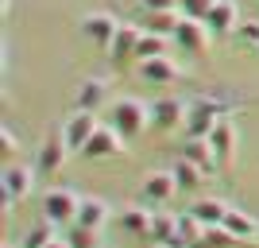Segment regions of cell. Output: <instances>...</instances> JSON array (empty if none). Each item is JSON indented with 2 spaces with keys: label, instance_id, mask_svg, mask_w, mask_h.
<instances>
[{
  "label": "cell",
  "instance_id": "1",
  "mask_svg": "<svg viewBox=\"0 0 259 248\" xmlns=\"http://www.w3.org/2000/svg\"><path fill=\"white\" fill-rule=\"evenodd\" d=\"M221 117H232V101L201 93V97L190 101V113H186L182 132H186V136H209V132L217 128V120H221Z\"/></svg>",
  "mask_w": 259,
  "mask_h": 248
},
{
  "label": "cell",
  "instance_id": "2",
  "mask_svg": "<svg viewBox=\"0 0 259 248\" xmlns=\"http://www.w3.org/2000/svg\"><path fill=\"white\" fill-rule=\"evenodd\" d=\"M108 124L132 140V136H140L143 128H151V105H143L140 97H120L116 105L108 109Z\"/></svg>",
  "mask_w": 259,
  "mask_h": 248
},
{
  "label": "cell",
  "instance_id": "3",
  "mask_svg": "<svg viewBox=\"0 0 259 248\" xmlns=\"http://www.w3.org/2000/svg\"><path fill=\"white\" fill-rule=\"evenodd\" d=\"M186 113H190V101L162 93V97H155V101H151V128H159V132H174V128H182V124H186Z\"/></svg>",
  "mask_w": 259,
  "mask_h": 248
},
{
  "label": "cell",
  "instance_id": "4",
  "mask_svg": "<svg viewBox=\"0 0 259 248\" xmlns=\"http://www.w3.org/2000/svg\"><path fill=\"white\" fill-rule=\"evenodd\" d=\"M77 205L81 198L70 190V186H54L43 194V217L54 221V225H62V221H77Z\"/></svg>",
  "mask_w": 259,
  "mask_h": 248
},
{
  "label": "cell",
  "instance_id": "5",
  "mask_svg": "<svg viewBox=\"0 0 259 248\" xmlns=\"http://www.w3.org/2000/svg\"><path fill=\"white\" fill-rule=\"evenodd\" d=\"M209 39H213V31L205 27V20H178V27H174V43L182 47L186 54H197V58H205L209 54Z\"/></svg>",
  "mask_w": 259,
  "mask_h": 248
},
{
  "label": "cell",
  "instance_id": "6",
  "mask_svg": "<svg viewBox=\"0 0 259 248\" xmlns=\"http://www.w3.org/2000/svg\"><path fill=\"white\" fill-rule=\"evenodd\" d=\"M209 144H213V151H217V167H221V171H232V167H236V124H232V117L217 120V128L209 132Z\"/></svg>",
  "mask_w": 259,
  "mask_h": 248
},
{
  "label": "cell",
  "instance_id": "7",
  "mask_svg": "<svg viewBox=\"0 0 259 248\" xmlns=\"http://www.w3.org/2000/svg\"><path fill=\"white\" fill-rule=\"evenodd\" d=\"M66 155H70V144H66V132H62V124H58V128L47 132L35 167H39L43 174H58V171H62V163H66Z\"/></svg>",
  "mask_w": 259,
  "mask_h": 248
},
{
  "label": "cell",
  "instance_id": "8",
  "mask_svg": "<svg viewBox=\"0 0 259 248\" xmlns=\"http://www.w3.org/2000/svg\"><path fill=\"white\" fill-rule=\"evenodd\" d=\"M97 113H85V109H74L70 117L62 120V132H66V144L70 151H85V144L93 140V132H97Z\"/></svg>",
  "mask_w": 259,
  "mask_h": 248
},
{
  "label": "cell",
  "instance_id": "9",
  "mask_svg": "<svg viewBox=\"0 0 259 248\" xmlns=\"http://www.w3.org/2000/svg\"><path fill=\"white\" fill-rule=\"evenodd\" d=\"M182 74H186V70L174 62L170 54L140 62V82H147V86H174V82H182Z\"/></svg>",
  "mask_w": 259,
  "mask_h": 248
},
{
  "label": "cell",
  "instance_id": "10",
  "mask_svg": "<svg viewBox=\"0 0 259 248\" xmlns=\"http://www.w3.org/2000/svg\"><path fill=\"white\" fill-rule=\"evenodd\" d=\"M31 179H35V171L23 167V163H8L4 167V209H12L16 202H23L31 194Z\"/></svg>",
  "mask_w": 259,
  "mask_h": 248
},
{
  "label": "cell",
  "instance_id": "11",
  "mask_svg": "<svg viewBox=\"0 0 259 248\" xmlns=\"http://www.w3.org/2000/svg\"><path fill=\"white\" fill-rule=\"evenodd\" d=\"M124 151V136H120L112 124H101L97 132H93V140L85 144V159H93V163H101V159H112V155H120Z\"/></svg>",
  "mask_w": 259,
  "mask_h": 248
},
{
  "label": "cell",
  "instance_id": "12",
  "mask_svg": "<svg viewBox=\"0 0 259 248\" xmlns=\"http://www.w3.org/2000/svg\"><path fill=\"white\" fill-rule=\"evenodd\" d=\"M140 27H132V23H120V31L112 35V43L105 47L108 51V62L112 66H128V62H136V47H140Z\"/></svg>",
  "mask_w": 259,
  "mask_h": 248
},
{
  "label": "cell",
  "instance_id": "13",
  "mask_svg": "<svg viewBox=\"0 0 259 248\" xmlns=\"http://www.w3.org/2000/svg\"><path fill=\"white\" fill-rule=\"evenodd\" d=\"M140 194H143V202H151V205H166L174 194H178V179H174V171H151L147 179H143Z\"/></svg>",
  "mask_w": 259,
  "mask_h": 248
},
{
  "label": "cell",
  "instance_id": "14",
  "mask_svg": "<svg viewBox=\"0 0 259 248\" xmlns=\"http://www.w3.org/2000/svg\"><path fill=\"white\" fill-rule=\"evenodd\" d=\"M182 159H190L194 167H201V174H205V179L221 171V167H217V151H213V144H209V136H186Z\"/></svg>",
  "mask_w": 259,
  "mask_h": 248
},
{
  "label": "cell",
  "instance_id": "15",
  "mask_svg": "<svg viewBox=\"0 0 259 248\" xmlns=\"http://www.w3.org/2000/svg\"><path fill=\"white\" fill-rule=\"evenodd\" d=\"M105 101H108V78H85V82H77V89H74V109L97 113Z\"/></svg>",
  "mask_w": 259,
  "mask_h": 248
},
{
  "label": "cell",
  "instance_id": "16",
  "mask_svg": "<svg viewBox=\"0 0 259 248\" xmlns=\"http://www.w3.org/2000/svg\"><path fill=\"white\" fill-rule=\"evenodd\" d=\"M205 27L213 35H236L240 27V12H236V0H217L213 12L205 16Z\"/></svg>",
  "mask_w": 259,
  "mask_h": 248
},
{
  "label": "cell",
  "instance_id": "17",
  "mask_svg": "<svg viewBox=\"0 0 259 248\" xmlns=\"http://www.w3.org/2000/svg\"><path fill=\"white\" fill-rule=\"evenodd\" d=\"M120 31V23L108 16V12H89V16H81V35L85 39H93V43L108 47L112 43V35Z\"/></svg>",
  "mask_w": 259,
  "mask_h": 248
},
{
  "label": "cell",
  "instance_id": "18",
  "mask_svg": "<svg viewBox=\"0 0 259 248\" xmlns=\"http://www.w3.org/2000/svg\"><path fill=\"white\" fill-rule=\"evenodd\" d=\"M151 221H155V214H151V209H143V205H124V209H116V225L124 229V233L151 237Z\"/></svg>",
  "mask_w": 259,
  "mask_h": 248
},
{
  "label": "cell",
  "instance_id": "19",
  "mask_svg": "<svg viewBox=\"0 0 259 248\" xmlns=\"http://www.w3.org/2000/svg\"><path fill=\"white\" fill-rule=\"evenodd\" d=\"M225 229L236 240H244V244H251L259 237V221L251 214H244V209H232V205H228V214H225Z\"/></svg>",
  "mask_w": 259,
  "mask_h": 248
},
{
  "label": "cell",
  "instance_id": "20",
  "mask_svg": "<svg viewBox=\"0 0 259 248\" xmlns=\"http://www.w3.org/2000/svg\"><path fill=\"white\" fill-rule=\"evenodd\" d=\"M108 217H112L108 202H101V198H81V205H77V225H85V229H105Z\"/></svg>",
  "mask_w": 259,
  "mask_h": 248
},
{
  "label": "cell",
  "instance_id": "21",
  "mask_svg": "<svg viewBox=\"0 0 259 248\" xmlns=\"http://www.w3.org/2000/svg\"><path fill=\"white\" fill-rule=\"evenodd\" d=\"M190 214H194L201 225H225L228 202H221V198H197V202L190 205Z\"/></svg>",
  "mask_w": 259,
  "mask_h": 248
},
{
  "label": "cell",
  "instance_id": "22",
  "mask_svg": "<svg viewBox=\"0 0 259 248\" xmlns=\"http://www.w3.org/2000/svg\"><path fill=\"white\" fill-rule=\"evenodd\" d=\"M162 54H170V35L143 31V35H140V47H136V62H147V58H162Z\"/></svg>",
  "mask_w": 259,
  "mask_h": 248
},
{
  "label": "cell",
  "instance_id": "23",
  "mask_svg": "<svg viewBox=\"0 0 259 248\" xmlns=\"http://www.w3.org/2000/svg\"><path fill=\"white\" fill-rule=\"evenodd\" d=\"M151 240L155 244H182V240H178V214H155Z\"/></svg>",
  "mask_w": 259,
  "mask_h": 248
},
{
  "label": "cell",
  "instance_id": "24",
  "mask_svg": "<svg viewBox=\"0 0 259 248\" xmlns=\"http://www.w3.org/2000/svg\"><path fill=\"white\" fill-rule=\"evenodd\" d=\"M178 240H182L186 248H201V240H205V225H201L194 214H178Z\"/></svg>",
  "mask_w": 259,
  "mask_h": 248
},
{
  "label": "cell",
  "instance_id": "25",
  "mask_svg": "<svg viewBox=\"0 0 259 248\" xmlns=\"http://www.w3.org/2000/svg\"><path fill=\"white\" fill-rule=\"evenodd\" d=\"M182 20V12L170 8V12H147V20H143V31H159V35H170L174 39V27Z\"/></svg>",
  "mask_w": 259,
  "mask_h": 248
},
{
  "label": "cell",
  "instance_id": "26",
  "mask_svg": "<svg viewBox=\"0 0 259 248\" xmlns=\"http://www.w3.org/2000/svg\"><path fill=\"white\" fill-rule=\"evenodd\" d=\"M170 171H174V179H178V190H186V194H190V190H197V186H201V179H205V174H201V167H194L190 159H178Z\"/></svg>",
  "mask_w": 259,
  "mask_h": 248
},
{
  "label": "cell",
  "instance_id": "27",
  "mask_svg": "<svg viewBox=\"0 0 259 248\" xmlns=\"http://www.w3.org/2000/svg\"><path fill=\"white\" fill-rule=\"evenodd\" d=\"M51 240H54V221H47V217H43L39 225L27 229V237H23L20 244H23V248H47Z\"/></svg>",
  "mask_w": 259,
  "mask_h": 248
},
{
  "label": "cell",
  "instance_id": "28",
  "mask_svg": "<svg viewBox=\"0 0 259 248\" xmlns=\"http://www.w3.org/2000/svg\"><path fill=\"white\" fill-rule=\"evenodd\" d=\"M217 0H178V12H182L186 20H205L209 12H213Z\"/></svg>",
  "mask_w": 259,
  "mask_h": 248
},
{
  "label": "cell",
  "instance_id": "29",
  "mask_svg": "<svg viewBox=\"0 0 259 248\" xmlns=\"http://www.w3.org/2000/svg\"><path fill=\"white\" fill-rule=\"evenodd\" d=\"M70 248H101V229L77 225L74 233H70Z\"/></svg>",
  "mask_w": 259,
  "mask_h": 248
},
{
  "label": "cell",
  "instance_id": "30",
  "mask_svg": "<svg viewBox=\"0 0 259 248\" xmlns=\"http://www.w3.org/2000/svg\"><path fill=\"white\" fill-rule=\"evenodd\" d=\"M236 39H240V43H248L251 51H255V47H259V20H240Z\"/></svg>",
  "mask_w": 259,
  "mask_h": 248
},
{
  "label": "cell",
  "instance_id": "31",
  "mask_svg": "<svg viewBox=\"0 0 259 248\" xmlns=\"http://www.w3.org/2000/svg\"><path fill=\"white\" fill-rule=\"evenodd\" d=\"M0 144H4V155H8V159L16 155V151H20V140L12 136V128H4V132H0Z\"/></svg>",
  "mask_w": 259,
  "mask_h": 248
},
{
  "label": "cell",
  "instance_id": "32",
  "mask_svg": "<svg viewBox=\"0 0 259 248\" xmlns=\"http://www.w3.org/2000/svg\"><path fill=\"white\" fill-rule=\"evenodd\" d=\"M143 8L147 12H170V8H178V0H143Z\"/></svg>",
  "mask_w": 259,
  "mask_h": 248
},
{
  "label": "cell",
  "instance_id": "33",
  "mask_svg": "<svg viewBox=\"0 0 259 248\" xmlns=\"http://www.w3.org/2000/svg\"><path fill=\"white\" fill-rule=\"evenodd\" d=\"M47 248H70V240H58V237H54V240H51Z\"/></svg>",
  "mask_w": 259,
  "mask_h": 248
},
{
  "label": "cell",
  "instance_id": "34",
  "mask_svg": "<svg viewBox=\"0 0 259 248\" xmlns=\"http://www.w3.org/2000/svg\"><path fill=\"white\" fill-rule=\"evenodd\" d=\"M155 248H186V244H155Z\"/></svg>",
  "mask_w": 259,
  "mask_h": 248
},
{
  "label": "cell",
  "instance_id": "35",
  "mask_svg": "<svg viewBox=\"0 0 259 248\" xmlns=\"http://www.w3.org/2000/svg\"><path fill=\"white\" fill-rule=\"evenodd\" d=\"M4 248H23V244H4Z\"/></svg>",
  "mask_w": 259,
  "mask_h": 248
},
{
  "label": "cell",
  "instance_id": "36",
  "mask_svg": "<svg viewBox=\"0 0 259 248\" xmlns=\"http://www.w3.org/2000/svg\"><path fill=\"white\" fill-rule=\"evenodd\" d=\"M255 54H259V47H255Z\"/></svg>",
  "mask_w": 259,
  "mask_h": 248
}]
</instances>
